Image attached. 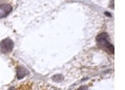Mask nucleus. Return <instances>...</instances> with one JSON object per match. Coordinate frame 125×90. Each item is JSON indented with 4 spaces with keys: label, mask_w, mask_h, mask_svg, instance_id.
<instances>
[{
    "label": "nucleus",
    "mask_w": 125,
    "mask_h": 90,
    "mask_svg": "<svg viewBox=\"0 0 125 90\" xmlns=\"http://www.w3.org/2000/svg\"><path fill=\"white\" fill-rule=\"evenodd\" d=\"M78 90H87V87H86V86H83V87H81V88H79Z\"/></svg>",
    "instance_id": "nucleus-7"
},
{
    "label": "nucleus",
    "mask_w": 125,
    "mask_h": 90,
    "mask_svg": "<svg viewBox=\"0 0 125 90\" xmlns=\"http://www.w3.org/2000/svg\"><path fill=\"white\" fill-rule=\"evenodd\" d=\"M14 48V42L11 39H4L0 42V51L2 54L11 53Z\"/></svg>",
    "instance_id": "nucleus-2"
},
{
    "label": "nucleus",
    "mask_w": 125,
    "mask_h": 90,
    "mask_svg": "<svg viewBox=\"0 0 125 90\" xmlns=\"http://www.w3.org/2000/svg\"><path fill=\"white\" fill-rule=\"evenodd\" d=\"M60 78H62V75H56V77H54V80L55 81H60Z\"/></svg>",
    "instance_id": "nucleus-6"
},
{
    "label": "nucleus",
    "mask_w": 125,
    "mask_h": 90,
    "mask_svg": "<svg viewBox=\"0 0 125 90\" xmlns=\"http://www.w3.org/2000/svg\"><path fill=\"white\" fill-rule=\"evenodd\" d=\"M32 87H33V84L32 83H25L23 85H20L18 90H32Z\"/></svg>",
    "instance_id": "nucleus-5"
},
{
    "label": "nucleus",
    "mask_w": 125,
    "mask_h": 90,
    "mask_svg": "<svg viewBox=\"0 0 125 90\" xmlns=\"http://www.w3.org/2000/svg\"><path fill=\"white\" fill-rule=\"evenodd\" d=\"M27 74V71L25 68L23 67H18V69H17V79L18 80H21L23 79L25 75Z\"/></svg>",
    "instance_id": "nucleus-4"
},
{
    "label": "nucleus",
    "mask_w": 125,
    "mask_h": 90,
    "mask_svg": "<svg viewBox=\"0 0 125 90\" xmlns=\"http://www.w3.org/2000/svg\"><path fill=\"white\" fill-rule=\"evenodd\" d=\"M9 90H17V89H16V88H14V87H11V88H10Z\"/></svg>",
    "instance_id": "nucleus-8"
},
{
    "label": "nucleus",
    "mask_w": 125,
    "mask_h": 90,
    "mask_svg": "<svg viewBox=\"0 0 125 90\" xmlns=\"http://www.w3.org/2000/svg\"><path fill=\"white\" fill-rule=\"evenodd\" d=\"M11 12H12V6L10 4L0 5V18H5Z\"/></svg>",
    "instance_id": "nucleus-3"
},
{
    "label": "nucleus",
    "mask_w": 125,
    "mask_h": 90,
    "mask_svg": "<svg viewBox=\"0 0 125 90\" xmlns=\"http://www.w3.org/2000/svg\"><path fill=\"white\" fill-rule=\"evenodd\" d=\"M97 42H98L100 47L103 48V49L105 51H107L108 54H114V51H115L114 46L112 45V43L109 42L108 35L106 33H102V34L98 35V37H97Z\"/></svg>",
    "instance_id": "nucleus-1"
}]
</instances>
